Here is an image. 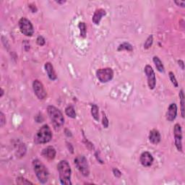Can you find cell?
Here are the masks:
<instances>
[{"label":"cell","instance_id":"1","mask_svg":"<svg viewBox=\"0 0 185 185\" xmlns=\"http://www.w3.org/2000/svg\"><path fill=\"white\" fill-rule=\"evenodd\" d=\"M57 169L59 171V179L62 184H72L70 181L71 176V168L67 161H61L58 164Z\"/></svg>","mask_w":185,"mask_h":185},{"label":"cell","instance_id":"2","mask_svg":"<svg viewBox=\"0 0 185 185\" xmlns=\"http://www.w3.org/2000/svg\"><path fill=\"white\" fill-rule=\"evenodd\" d=\"M47 110H48V116L54 125V129L56 130L60 129L65 123V119L62 112L53 106H48Z\"/></svg>","mask_w":185,"mask_h":185},{"label":"cell","instance_id":"3","mask_svg":"<svg viewBox=\"0 0 185 185\" xmlns=\"http://www.w3.org/2000/svg\"><path fill=\"white\" fill-rule=\"evenodd\" d=\"M33 166L38 181L42 184L46 183L48 179V171L46 166L38 160H34Z\"/></svg>","mask_w":185,"mask_h":185},{"label":"cell","instance_id":"4","mask_svg":"<svg viewBox=\"0 0 185 185\" xmlns=\"http://www.w3.org/2000/svg\"><path fill=\"white\" fill-rule=\"evenodd\" d=\"M51 137H52V133H51V129L48 125H45L42 126L37 132L34 140L37 144L46 143L51 140Z\"/></svg>","mask_w":185,"mask_h":185},{"label":"cell","instance_id":"5","mask_svg":"<svg viewBox=\"0 0 185 185\" xmlns=\"http://www.w3.org/2000/svg\"><path fill=\"white\" fill-rule=\"evenodd\" d=\"M19 28L20 32L26 36H32L33 34V27L31 22L27 18H23L19 20Z\"/></svg>","mask_w":185,"mask_h":185},{"label":"cell","instance_id":"6","mask_svg":"<svg viewBox=\"0 0 185 185\" xmlns=\"http://www.w3.org/2000/svg\"><path fill=\"white\" fill-rule=\"evenodd\" d=\"M75 164L78 170L81 172L83 175L85 176H88L89 175V166L88 164V161L85 156H78L75 159Z\"/></svg>","mask_w":185,"mask_h":185},{"label":"cell","instance_id":"7","mask_svg":"<svg viewBox=\"0 0 185 185\" xmlns=\"http://www.w3.org/2000/svg\"><path fill=\"white\" fill-rule=\"evenodd\" d=\"M96 76L101 83H107L112 80L114 72L111 68L99 69L97 70Z\"/></svg>","mask_w":185,"mask_h":185},{"label":"cell","instance_id":"8","mask_svg":"<svg viewBox=\"0 0 185 185\" xmlns=\"http://www.w3.org/2000/svg\"><path fill=\"white\" fill-rule=\"evenodd\" d=\"M145 73L146 74L147 78H148V84L149 88L153 90L155 88L156 84V75L151 66L146 65L145 67Z\"/></svg>","mask_w":185,"mask_h":185},{"label":"cell","instance_id":"9","mask_svg":"<svg viewBox=\"0 0 185 185\" xmlns=\"http://www.w3.org/2000/svg\"><path fill=\"white\" fill-rule=\"evenodd\" d=\"M174 134L175 138V145L179 151H182V131H181V126L179 124H176L174 129Z\"/></svg>","mask_w":185,"mask_h":185},{"label":"cell","instance_id":"10","mask_svg":"<svg viewBox=\"0 0 185 185\" xmlns=\"http://www.w3.org/2000/svg\"><path fill=\"white\" fill-rule=\"evenodd\" d=\"M33 88L34 92L36 95V96L39 99L43 100L46 97V92L45 90L43 84L38 80L33 81Z\"/></svg>","mask_w":185,"mask_h":185},{"label":"cell","instance_id":"11","mask_svg":"<svg viewBox=\"0 0 185 185\" xmlns=\"http://www.w3.org/2000/svg\"><path fill=\"white\" fill-rule=\"evenodd\" d=\"M140 162L143 166H150L153 162V157L148 152H144L140 156Z\"/></svg>","mask_w":185,"mask_h":185},{"label":"cell","instance_id":"12","mask_svg":"<svg viewBox=\"0 0 185 185\" xmlns=\"http://www.w3.org/2000/svg\"><path fill=\"white\" fill-rule=\"evenodd\" d=\"M177 115V106L176 103H171L169 106L166 113V119L170 122H172L176 119Z\"/></svg>","mask_w":185,"mask_h":185},{"label":"cell","instance_id":"13","mask_svg":"<svg viewBox=\"0 0 185 185\" xmlns=\"http://www.w3.org/2000/svg\"><path fill=\"white\" fill-rule=\"evenodd\" d=\"M42 155L47 159L53 160L56 156V150L52 146H48L43 149L42 151Z\"/></svg>","mask_w":185,"mask_h":185},{"label":"cell","instance_id":"14","mask_svg":"<svg viewBox=\"0 0 185 185\" xmlns=\"http://www.w3.org/2000/svg\"><path fill=\"white\" fill-rule=\"evenodd\" d=\"M106 14V11L103 9H96L95 13H94L93 16H92V22H93L95 25H98L99 24L100 21H101V18H103V16H105Z\"/></svg>","mask_w":185,"mask_h":185},{"label":"cell","instance_id":"15","mask_svg":"<svg viewBox=\"0 0 185 185\" xmlns=\"http://www.w3.org/2000/svg\"><path fill=\"white\" fill-rule=\"evenodd\" d=\"M150 142L153 144H158L161 141V134L157 130H153L149 134Z\"/></svg>","mask_w":185,"mask_h":185},{"label":"cell","instance_id":"16","mask_svg":"<svg viewBox=\"0 0 185 185\" xmlns=\"http://www.w3.org/2000/svg\"><path fill=\"white\" fill-rule=\"evenodd\" d=\"M45 69H46L47 75H48V78H49L50 80H54L56 79V73H55V71H54L53 65H51L50 62H46V63L45 64Z\"/></svg>","mask_w":185,"mask_h":185},{"label":"cell","instance_id":"17","mask_svg":"<svg viewBox=\"0 0 185 185\" xmlns=\"http://www.w3.org/2000/svg\"><path fill=\"white\" fill-rule=\"evenodd\" d=\"M153 60L155 65H156V68H157L158 71L160 72V73H164V72H165V69H164V65L162 64V62L160 60L159 58H158V56H154Z\"/></svg>","mask_w":185,"mask_h":185},{"label":"cell","instance_id":"18","mask_svg":"<svg viewBox=\"0 0 185 185\" xmlns=\"http://www.w3.org/2000/svg\"><path fill=\"white\" fill-rule=\"evenodd\" d=\"M179 98H180V103H181V116L184 118V90H181L179 92Z\"/></svg>","mask_w":185,"mask_h":185},{"label":"cell","instance_id":"19","mask_svg":"<svg viewBox=\"0 0 185 185\" xmlns=\"http://www.w3.org/2000/svg\"><path fill=\"white\" fill-rule=\"evenodd\" d=\"M65 113L68 117H71V118L75 119L76 117V113H75V111L73 108V106H69L66 108L65 109Z\"/></svg>","mask_w":185,"mask_h":185},{"label":"cell","instance_id":"20","mask_svg":"<svg viewBox=\"0 0 185 185\" xmlns=\"http://www.w3.org/2000/svg\"><path fill=\"white\" fill-rule=\"evenodd\" d=\"M91 114H92V117L95 119V120H96V121L99 120V117H98V107L95 104L92 105Z\"/></svg>","mask_w":185,"mask_h":185},{"label":"cell","instance_id":"21","mask_svg":"<svg viewBox=\"0 0 185 185\" xmlns=\"http://www.w3.org/2000/svg\"><path fill=\"white\" fill-rule=\"evenodd\" d=\"M133 48L132 46L129 43H123L122 44L120 45L118 48V51H121V50H127V51H132Z\"/></svg>","mask_w":185,"mask_h":185},{"label":"cell","instance_id":"22","mask_svg":"<svg viewBox=\"0 0 185 185\" xmlns=\"http://www.w3.org/2000/svg\"><path fill=\"white\" fill-rule=\"evenodd\" d=\"M78 27L80 31V36L83 38H85L86 36V26L84 23H80L78 25Z\"/></svg>","mask_w":185,"mask_h":185},{"label":"cell","instance_id":"23","mask_svg":"<svg viewBox=\"0 0 185 185\" xmlns=\"http://www.w3.org/2000/svg\"><path fill=\"white\" fill-rule=\"evenodd\" d=\"M153 36H150L148 38V39L146 40V41L144 43V48L145 49H148V48H150V46L153 44Z\"/></svg>","mask_w":185,"mask_h":185},{"label":"cell","instance_id":"24","mask_svg":"<svg viewBox=\"0 0 185 185\" xmlns=\"http://www.w3.org/2000/svg\"><path fill=\"white\" fill-rule=\"evenodd\" d=\"M17 183L18 184H33L32 182H31L28 180L26 179L25 178H23V177H19V178L17 179Z\"/></svg>","mask_w":185,"mask_h":185},{"label":"cell","instance_id":"25","mask_svg":"<svg viewBox=\"0 0 185 185\" xmlns=\"http://www.w3.org/2000/svg\"><path fill=\"white\" fill-rule=\"evenodd\" d=\"M169 78H170V80H171V81L172 84H173L176 88L178 87V82H177L176 78H175L174 74L172 72H170V73H169Z\"/></svg>","mask_w":185,"mask_h":185},{"label":"cell","instance_id":"26","mask_svg":"<svg viewBox=\"0 0 185 185\" xmlns=\"http://www.w3.org/2000/svg\"><path fill=\"white\" fill-rule=\"evenodd\" d=\"M103 125L104 126L105 128H107L109 127V120H108L107 117H106V114L103 112Z\"/></svg>","mask_w":185,"mask_h":185},{"label":"cell","instance_id":"27","mask_svg":"<svg viewBox=\"0 0 185 185\" xmlns=\"http://www.w3.org/2000/svg\"><path fill=\"white\" fill-rule=\"evenodd\" d=\"M45 39L42 36H38L37 38V43L39 46H43L45 44Z\"/></svg>","mask_w":185,"mask_h":185},{"label":"cell","instance_id":"28","mask_svg":"<svg viewBox=\"0 0 185 185\" xmlns=\"http://www.w3.org/2000/svg\"><path fill=\"white\" fill-rule=\"evenodd\" d=\"M5 122H6V119H5V117H4V114H3L2 112H1L0 113V125H1V127L4 126Z\"/></svg>","mask_w":185,"mask_h":185},{"label":"cell","instance_id":"29","mask_svg":"<svg viewBox=\"0 0 185 185\" xmlns=\"http://www.w3.org/2000/svg\"><path fill=\"white\" fill-rule=\"evenodd\" d=\"M113 173H114V176H117V177H120L121 175H122L121 172L117 169H113Z\"/></svg>","mask_w":185,"mask_h":185},{"label":"cell","instance_id":"30","mask_svg":"<svg viewBox=\"0 0 185 185\" xmlns=\"http://www.w3.org/2000/svg\"><path fill=\"white\" fill-rule=\"evenodd\" d=\"M175 3L177 4L178 6H180L181 7H185V1H175Z\"/></svg>","mask_w":185,"mask_h":185},{"label":"cell","instance_id":"31","mask_svg":"<svg viewBox=\"0 0 185 185\" xmlns=\"http://www.w3.org/2000/svg\"><path fill=\"white\" fill-rule=\"evenodd\" d=\"M178 63H179V65L181 66V69L182 70H184V62H183L182 60H179L178 61Z\"/></svg>","mask_w":185,"mask_h":185},{"label":"cell","instance_id":"32","mask_svg":"<svg viewBox=\"0 0 185 185\" xmlns=\"http://www.w3.org/2000/svg\"><path fill=\"white\" fill-rule=\"evenodd\" d=\"M29 7L31 9V10H32L33 12H36L37 11V9H36V6H34V5L32 6L31 4H30Z\"/></svg>","mask_w":185,"mask_h":185},{"label":"cell","instance_id":"33","mask_svg":"<svg viewBox=\"0 0 185 185\" xmlns=\"http://www.w3.org/2000/svg\"><path fill=\"white\" fill-rule=\"evenodd\" d=\"M56 2L59 3V4H64L66 2V1H56Z\"/></svg>","mask_w":185,"mask_h":185},{"label":"cell","instance_id":"34","mask_svg":"<svg viewBox=\"0 0 185 185\" xmlns=\"http://www.w3.org/2000/svg\"><path fill=\"white\" fill-rule=\"evenodd\" d=\"M3 94H4V90H2V89H1V95H0V96H2L3 95Z\"/></svg>","mask_w":185,"mask_h":185}]
</instances>
